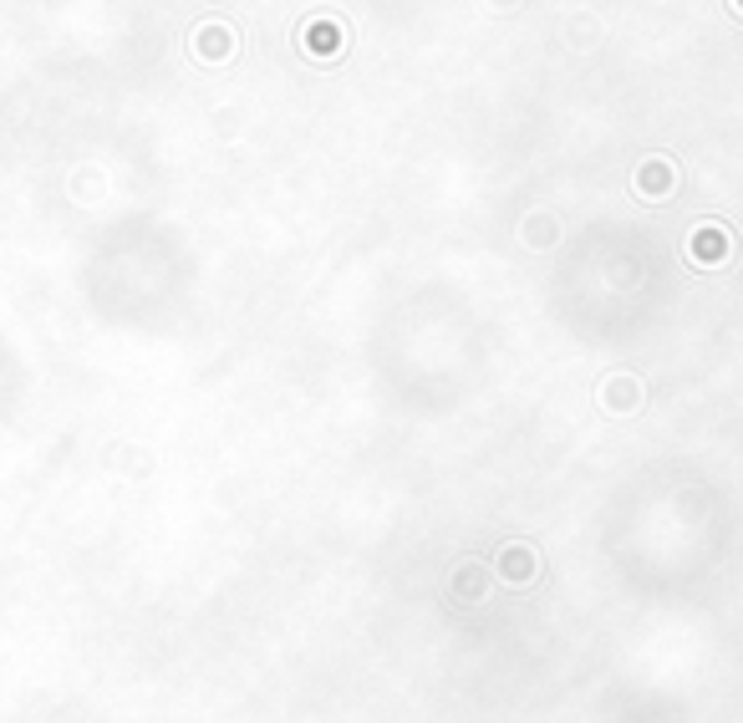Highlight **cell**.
Instances as JSON below:
<instances>
[{
	"instance_id": "1",
	"label": "cell",
	"mask_w": 743,
	"mask_h": 723,
	"mask_svg": "<svg viewBox=\"0 0 743 723\" xmlns=\"http://www.w3.org/2000/svg\"><path fill=\"white\" fill-rule=\"evenodd\" d=\"M494 576L505 586H535L540 581V550L530 540H509L494 550Z\"/></svg>"
},
{
	"instance_id": "4",
	"label": "cell",
	"mask_w": 743,
	"mask_h": 723,
	"mask_svg": "<svg viewBox=\"0 0 743 723\" xmlns=\"http://www.w3.org/2000/svg\"><path fill=\"white\" fill-rule=\"evenodd\" d=\"M687 255H693V266H723L733 255V235L723 224H698L687 240Z\"/></svg>"
},
{
	"instance_id": "3",
	"label": "cell",
	"mask_w": 743,
	"mask_h": 723,
	"mask_svg": "<svg viewBox=\"0 0 743 723\" xmlns=\"http://www.w3.org/2000/svg\"><path fill=\"white\" fill-rule=\"evenodd\" d=\"M193 57L199 61H229L235 57V26L229 21H220V15H209V21H199L193 26Z\"/></svg>"
},
{
	"instance_id": "2",
	"label": "cell",
	"mask_w": 743,
	"mask_h": 723,
	"mask_svg": "<svg viewBox=\"0 0 743 723\" xmlns=\"http://www.w3.org/2000/svg\"><path fill=\"white\" fill-rule=\"evenodd\" d=\"M300 42H306V57L311 61H342L346 31H342V21H331V15H311L306 31H300Z\"/></svg>"
},
{
	"instance_id": "5",
	"label": "cell",
	"mask_w": 743,
	"mask_h": 723,
	"mask_svg": "<svg viewBox=\"0 0 743 723\" xmlns=\"http://www.w3.org/2000/svg\"><path fill=\"white\" fill-rule=\"evenodd\" d=\"M601 408H606V413L632 418L641 408V383L632 377V372H611L606 383H601Z\"/></svg>"
},
{
	"instance_id": "6",
	"label": "cell",
	"mask_w": 743,
	"mask_h": 723,
	"mask_svg": "<svg viewBox=\"0 0 743 723\" xmlns=\"http://www.w3.org/2000/svg\"><path fill=\"white\" fill-rule=\"evenodd\" d=\"M672 189H677V163L672 159L657 153V159H647L637 168V194L641 199H672Z\"/></svg>"
},
{
	"instance_id": "7",
	"label": "cell",
	"mask_w": 743,
	"mask_h": 723,
	"mask_svg": "<svg viewBox=\"0 0 743 723\" xmlns=\"http://www.w3.org/2000/svg\"><path fill=\"white\" fill-rule=\"evenodd\" d=\"M524 245L551 250V245H555V220H551V214H530V220H524Z\"/></svg>"
}]
</instances>
